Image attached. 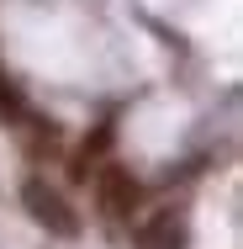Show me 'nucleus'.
Instances as JSON below:
<instances>
[{
  "instance_id": "obj_1",
  "label": "nucleus",
  "mask_w": 243,
  "mask_h": 249,
  "mask_svg": "<svg viewBox=\"0 0 243 249\" xmlns=\"http://www.w3.org/2000/svg\"><path fill=\"white\" fill-rule=\"evenodd\" d=\"M21 201H27V212H32L48 233H58V239H80V217H74V207L58 196L48 180H27V186H21Z\"/></svg>"
},
{
  "instance_id": "obj_3",
  "label": "nucleus",
  "mask_w": 243,
  "mask_h": 249,
  "mask_svg": "<svg viewBox=\"0 0 243 249\" xmlns=\"http://www.w3.org/2000/svg\"><path fill=\"white\" fill-rule=\"evenodd\" d=\"M185 239H191V223H185L180 207H159L138 228V244L143 249H185Z\"/></svg>"
},
{
  "instance_id": "obj_2",
  "label": "nucleus",
  "mask_w": 243,
  "mask_h": 249,
  "mask_svg": "<svg viewBox=\"0 0 243 249\" xmlns=\"http://www.w3.org/2000/svg\"><path fill=\"white\" fill-rule=\"evenodd\" d=\"M138 196H143V186L132 180V170H122V164L96 170V201H100V212H106L111 223H127V217L138 212Z\"/></svg>"
}]
</instances>
